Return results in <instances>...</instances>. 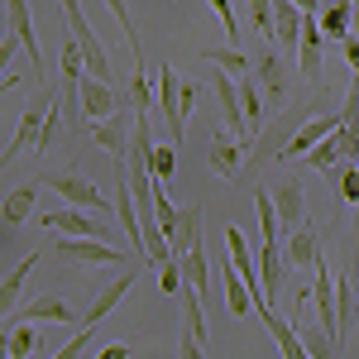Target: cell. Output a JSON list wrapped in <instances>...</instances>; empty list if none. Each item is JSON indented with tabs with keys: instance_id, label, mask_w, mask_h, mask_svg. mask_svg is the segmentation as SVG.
<instances>
[{
	"instance_id": "24",
	"label": "cell",
	"mask_w": 359,
	"mask_h": 359,
	"mask_svg": "<svg viewBox=\"0 0 359 359\" xmlns=\"http://www.w3.org/2000/svg\"><path fill=\"white\" fill-rule=\"evenodd\" d=\"M321 20V34H326V43H345L350 34H355V10H350V0H326V10L316 15Z\"/></svg>"
},
{
	"instance_id": "16",
	"label": "cell",
	"mask_w": 359,
	"mask_h": 359,
	"mask_svg": "<svg viewBox=\"0 0 359 359\" xmlns=\"http://www.w3.org/2000/svg\"><path fill=\"white\" fill-rule=\"evenodd\" d=\"M259 321L269 326V335H273V345H278V355H283V359H311V355H306V345H302V331H297L287 316H278L273 306H259Z\"/></svg>"
},
{
	"instance_id": "34",
	"label": "cell",
	"mask_w": 359,
	"mask_h": 359,
	"mask_svg": "<svg viewBox=\"0 0 359 359\" xmlns=\"http://www.w3.org/2000/svg\"><path fill=\"white\" fill-rule=\"evenodd\" d=\"M172 172H177V149L172 144H158L154 149V182H168Z\"/></svg>"
},
{
	"instance_id": "10",
	"label": "cell",
	"mask_w": 359,
	"mask_h": 359,
	"mask_svg": "<svg viewBox=\"0 0 359 359\" xmlns=\"http://www.w3.org/2000/svg\"><path fill=\"white\" fill-rule=\"evenodd\" d=\"M225 245H230V264H235V269H240V278L249 283L254 302L269 306V297H264V273H259V259H254V245L245 240V230H240V225H225Z\"/></svg>"
},
{
	"instance_id": "11",
	"label": "cell",
	"mask_w": 359,
	"mask_h": 359,
	"mask_svg": "<svg viewBox=\"0 0 359 359\" xmlns=\"http://www.w3.org/2000/svg\"><path fill=\"white\" fill-rule=\"evenodd\" d=\"M144 269H149V264L139 259V264H130V269H125L120 278H111V283H106V287L96 292V302H91V311H86V321H82V326H101V321L111 316L115 306H120V297H125V292H130V287L139 283V273H144Z\"/></svg>"
},
{
	"instance_id": "26",
	"label": "cell",
	"mask_w": 359,
	"mask_h": 359,
	"mask_svg": "<svg viewBox=\"0 0 359 359\" xmlns=\"http://www.w3.org/2000/svg\"><path fill=\"white\" fill-rule=\"evenodd\" d=\"M254 216H259V230L269 245H283V221H278V206L269 187H254Z\"/></svg>"
},
{
	"instance_id": "18",
	"label": "cell",
	"mask_w": 359,
	"mask_h": 359,
	"mask_svg": "<svg viewBox=\"0 0 359 359\" xmlns=\"http://www.w3.org/2000/svg\"><path fill=\"white\" fill-rule=\"evenodd\" d=\"M259 273H264V297L269 306L283 302V283H287V259H283V245H259Z\"/></svg>"
},
{
	"instance_id": "19",
	"label": "cell",
	"mask_w": 359,
	"mask_h": 359,
	"mask_svg": "<svg viewBox=\"0 0 359 359\" xmlns=\"http://www.w3.org/2000/svg\"><path fill=\"white\" fill-rule=\"evenodd\" d=\"M359 316V278H335V350H345L350 321Z\"/></svg>"
},
{
	"instance_id": "39",
	"label": "cell",
	"mask_w": 359,
	"mask_h": 359,
	"mask_svg": "<svg viewBox=\"0 0 359 359\" xmlns=\"http://www.w3.org/2000/svg\"><path fill=\"white\" fill-rule=\"evenodd\" d=\"M335 196H340L345 206H359V163L340 172V192H335Z\"/></svg>"
},
{
	"instance_id": "28",
	"label": "cell",
	"mask_w": 359,
	"mask_h": 359,
	"mask_svg": "<svg viewBox=\"0 0 359 359\" xmlns=\"http://www.w3.org/2000/svg\"><path fill=\"white\" fill-rule=\"evenodd\" d=\"M34 206H39V182L15 187V192L5 196V221H10V225H25L29 216H34Z\"/></svg>"
},
{
	"instance_id": "27",
	"label": "cell",
	"mask_w": 359,
	"mask_h": 359,
	"mask_svg": "<svg viewBox=\"0 0 359 359\" xmlns=\"http://www.w3.org/2000/svg\"><path fill=\"white\" fill-rule=\"evenodd\" d=\"M168 245H172V254H177V259H182L187 249L201 245V206H182V225H177V235H172Z\"/></svg>"
},
{
	"instance_id": "43",
	"label": "cell",
	"mask_w": 359,
	"mask_h": 359,
	"mask_svg": "<svg viewBox=\"0 0 359 359\" xmlns=\"http://www.w3.org/2000/svg\"><path fill=\"white\" fill-rule=\"evenodd\" d=\"M292 5H297L302 15H321V10H326V0H292Z\"/></svg>"
},
{
	"instance_id": "17",
	"label": "cell",
	"mask_w": 359,
	"mask_h": 359,
	"mask_svg": "<svg viewBox=\"0 0 359 359\" xmlns=\"http://www.w3.org/2000/svg\"><path fill=\"white\" fill-rule=\"evenodd\" d=\"M321 53H326V34H321V20H316V15H306V25H302V53H297V72H302L311 86L321 82Z\"/></svg>"
},
{
	"instance_id": "8",
	"label": "cell",
	"mask_w": 359,
	"mask_h": 359,
	"mask_svg": "<svg viewBox=\"0 0 359 359\" xmlns=\"http://www.w3.org/2000/svg\"><path fill=\"white\" fill-rule=\"evenodd\" d=\"M91 139L115 158V168H125L130 163V144H135V111H120L101 125H91Z\"/></svg>"
},
{
	"instance_id": "9",
	"label": "cell",
	"mask_w": 359,
	"mask_h": 359,
	"mask_svg": "<svg viewBox=\"0 0 359 359\" xmlns=\"http://www.w3.org/2000/svg\"><path fill=\"white\" fill-rule=\"evenodd\" d=\"M335 130H340V115H311V120H306L302 130H297V135H292L287 144H283V149H278V163L306 158V154H311L316 144H326V139H331Z\"/></svg>"
},
{
	"instance_id": "7",
	"label": "cell",
	"mask_w": 359,
	"mask_h": 359,
	"mask_svg": "<svg viewBox=\"0 0 359 359\" xmlns=\"http://www.w3.org/2000/svg\"><path fill=\"white\" fill-rule=\"evenodd\" d=\"M5 29H15V34H20V43H25V53H29V72H34V82L48 91L43 53H39V34H34V20H29V0H5Z\"/></svg>"
},
{
	"instance_id": "3",
	"label": "cell",
	"mask_w": 359,
	"mask_h": 359,
	"mask_svg": "<svg viewBox=\"0 0 359 359\" xmlns=\"http://www.w3.org/2000/svg\"><path fill=\"white\" fill-rule=\"evenodd\" d=\"M53 254L62 259V264H77V269H106V264H139V259H130L125 249H115L111 240H57ZM149 264V259H144Z\"/></svg>"
},
{
	"instance_id": "38",
	"label": "cell",
	"mask_w": 359,
	"mask_h": 359,
	"mask_svg": "<svg viewBox=\"0 0 359 359\" xmlns=\"http://www.w3.org/2000/svg\"><path fill=\"white\" fill-rule=\"evenodd\" d=\"M158 287H163L168 297H177V292L187 287V278H182V264H177V259H172L168 269H158Z\"/></svg>"
},
{
	"instance_id": "12",
	"label": "cell",
	"mask_w": 359,
	"mask_h": 359,
	"mask_svg": "<svg viewBox=\"0 0 359 359\" xmlns=\"http://www.w3.org/2000/svg\"><path fill=\"white\" fill-rule=\"evenodd\" d=\"M269 192H273V206H278V221H283V230H297V225H306V187H302V177H278Z\"/></svg>"
},
{
	"instance_id": "20",
	"label": "cell",
	"mask_w": 359,
	"mask_h": 359,
	"mask_svg": "<svg viewBox=\"0 0 359 359\" xmlns=\"http://www.w3.org/2000/svg\"><path fill=\"white\" fill-rule=\"evenodd\" d=\"M43 125H48V106H43V111H25V115H20V130H15V139H10V144H5V158H0V163L10 168L20 154H25V149H39Z\"/></svg>"
},
{
	"instance_id": "42",
	"label": "cell",
	"mask_w": 359,
	"mask_h": 359,
	"mask_svg": "<svg viewBox=\"0 0 359 359\" xmlns=\"http://www.w3.org/2000/svg\"><path fill=\"white\" fill-rule=\"evenodd\" d=\"M96 359H130V345H106Z\"/></svg>"
},
{
	"instance_id": "6",
	"label": "cell",
	"mask_w": 359,
	"mask_h": 359,
	"mask_svg": "<svg viewBox=\"0 0 359 359\" xmlns=\"http://www.w3.org/2000/svg\"><path fill=\"white\" fill-rule=\"evenodd\" d=\"M77 91H82V115L91 120V125H101V120L120 115V111H125V101H130L115 82H96V77H82Z\"/></svg>"
},
{
	"instance_id": "40",
	"label": "cell",
	"mask_w": 359,
	"mask_h": 359,
	"mask_svg": "<svg viewBox=\"0 0 359 359\" xmlns=\"http://www.w3.org/2000/svg\"><path fill=\"white\" fill-rule=\"evenodd\" d=\"M177 359H206V345L192 331H177Z\"/></svg>"
},
{
	"instance_id": "1",
	"label": "cell",
	"mask_w": 359,
	"mask_h": 359,
	"mask_svg": "<svg viewBox=\"0 0 359 359\" xmlns=\"http://www.w3.org/2000/svg\"><path fill=\"white\" fill-rule=\"evenodd\" d=\"M158 106H163V120H168V135H172V144H182V130H187V115H192L196 106V86L182 82L172 67H158Z\"/></svg>"
},
{
	"instance_id": "5",
	"label": "cell",
	"mask_w": 359,
	"mask_h": 359,
	"mask_svg": "<svg viewBox=\"0 0 359 359\" xmlns=\"http://www.w3.org/2000/svg\"><path fill=\"white\" fill-rule=\"evenodd\" d=\"M249 154H254V144H249V139H240V135H230L221 120H216V135H211V149H206L211 172H216V177H225V182H235Z\"/></svg>"
},
{
	"instance_id": "29",
	"label": "cell",
	"mask_w": 359,
	"mask_h": 359,
	"mask_svg": "<svg viewBox=\"0 0 359 359\" xmlns=\"http://www.w3.org/2000/svg\"><path fill=\"white\" fill-rule=\"evenodd\" d=\"M125 96H130V111H135V120H144V115H149V101L158 96V91L149 86V77H144V62H135V72H130V86H125Z\"/></svg>"
},
{
	"instance_id": "41",
	"label": "cell",
	"mask_w": 359,
	"mask_h": 359,
	"mask_svg": "<svg viewBox=\"0 0 359 359\" xmlns=\"http://www.w3.org/2000/svg\"><path fill=\"white\" fill-rule=\"evenodd\" d=\"M340 53H345V62L355 67V77H359V39H355V34H350V39L340 43Z\"/></svg>"
},
{
	"instance_id": "33",
	"label": "cell",
	"mask_w": 359,
	"mask_h": 359,
	"mask_svg": "<svg viewBox=\"0 0 359 359\" xmlns=\"http://www.w3.org/2000/svg\"><path fill=\"white\" fill-rule=\"evenodd\" d=\"M249 20H254V29L264 34V43H273V0H249Z\"/></svg>"
},
{
	"instance_id": "32",
	"label": "cell",
	"mask_w": 359,
	"mask_h": 359,
	"mask_svg": "<svg viewBox=\"0 0 359 359\" xmlns=\"http://www.w3.org/2000/svg\"><path fill=\"white\" fill-rule=\"evenodd\" d=\"M111 5V15L120 20V29H125V39H130V53H135V62H144V43H139L135 34V15H130V0H106Z\"/></svg>"
},
{
	"instance_id": "14",
	"label": "cell",
	"mask_w": 359,
	"mask_h": 359,
	"mask_svg": "<svg viewBox=\"0 0 359 359\" xmlns=\"http://www.w3.org/2000/svg\"><path fill=\"white\" fill-rule=\"evenodd\" d=\"M254 77H259V86L269 91V101H287V62H283V53H278L273 43H264L259 48V57H254Z\"/></svg>"
},
{
	"instance_id": "25",
	"label": "cell",
	"mask_w": 359,
	"mask_h": 359,
	"mask_svg": "<svg viewBox=\"0 0 359 359\" xmlns=\"http://www.w3.org/2000/svg\"><path fill=\"white\" fill-rule=\"evenodd\" d=\"M196 57H201V62H211V67H221V72H230L235 82L254 77V57H245L240 48H196Z\"/></svg>"
},
{
	"instance_id": "30",
	"label": "cell",
	"mask_w": 359,
	"mask_h": 359,
	"mask_svg": "<svg viewBox=\"0 0 359 359\" xmlns=\"http://www.w3.org/2000/svg\"><path fill=\"white\" fill-rule=\"evenodd\" d=\"M39 350V335L29 331V321H10V340H5V359H29Z\"/></svg>"
},
{
	"instance_id": "35",
	"label": "cell",
	"mask_w": 359,
	"mask_h": 359,
	"mask_svg": "<svg viewBox=\"0 0 359 359\" xmlns=\"http://www.w3.org/2000/svg\"><path fill=\"white\" fill-rule=\"evenodd\" d=\"M240 101H245V120H249V125H259V120H264V101H259L254 77H245V82H240Z\"/></svg>"
},
{
	"instance_id": "37",
	"label": "cell",
	"mask_w": 359,
	"mask_h": 359,
	"mask_svg": "<svg viewBox=\"0 0 359 359\" xmlns=\"http://www.w3.org/2000/svg\"><path fill=\"white\" fill-rule=\"evenodd\" d=\"M211 5V15L225 25V34H230V48H240V25H235V10H230V0H206Z\"/></svg>"
},
{
	"instance_id": "36",
	"label": "cell",
	"mask_w": 359,
	"mask_h": 359,
	"mask_svg": "<svg viewBox=\"0 0 359 359\" xmlns=\"http://www.w3.org/2000/svg\"><path fill=\"white\" fill-rule=\"evenodd\" d=\"M91 340H96V326H82V331L72 335V340H67V345H62L53 359H82L86 350H91Z\"/></svg>"
},
{
	"instance_id": "31",
	"label": "cell",
	"mask_w": 359,
	"mask_h": 359,
	"mask_svg": "<svg viewBox=\"0 0 359 359\" xmlns=\"http://www.w3.org/2000/svg\"><path fill=\"white\" fill-rule=\"evenodd\" d=\"M34 264H39V254H29V259H20L10 273H5V283H0V302H5V311L15 306V297H20V287H25V278L34 273Z\"/></svg>"
},
{
	"instance_id": "22",
	"label": "cell",
	"mask_w": 359,
	"mask_h": 359,
	"mask_svg": "<svg viewBox=\"0 0 359 359\" xmlns=\"http://www.w3.org/2000/svg\"><path fill=\"white\" fill-rule=\"evenodd\" d=\"M10 321H48V326H72L77 316H72V302H62L57 292H48V297H39V302H29L25 311H15Z\"/></svg>"
},
{
	"instance_id": "13",
	"label": "cell",
	"mask_w": 359,
	"mask_h": 359,
	"mask_svg": "<svg viewBox=\"0 0 359 359\" xmlns=\"http://www.w3.org/2000/svg\"><path fill=\"white\" fill-rule=\"evenodd\" d=\"M302 25H306V15L292 5V0H273V43H278V53H302Z\"/></svg>"
},
{
	"instance_id": "21",
	"label": "cell",
	"mask_w": 359,
	"mask_h": 359,
	"mask_svg": "<svg viewBox=\"0 0 359 359\" xmlns=\"http://www.w3.org/2000/svg\"><path fill=\"white\" fill-rule=\"evenodd\" d=\"M221 283H225V311H230V316H249V311L259 306L254 292H249V283L240 278V269L230 264V254L221 259Z\"/></svg>"
},
{
	"instance_id": "4",
	"label": "cell",
	"mask_w": 359,
	"mask_h": 359,
	"mask_svg": "<svg viewBox=\"0 0 359 359\" xmlns=\"http://www.w3.org/2000/svg\"><path fill=\"white\" fill-rule=\"evenodd\" d=\"M39 221L67 240H111V221L96 211H82V206H57V211H43Z\"/></svg>"
},
{
	"instance_id": "23",
	"label": "cell",
	"mask_w": 359,
	"mask_h": 359,
	"mask_svg": "<svg viewBox=\"0 0 359 359\" xmlns=\"http://www.w3.org/2000/svg\"><path fill=\"white\" fill-rule=\"evenodd\" d=\"M177 264H182V278H187V287H192L196 297L206 302V311H211V259H206V249H201V245L187 249Z\"/></svg>"
},
{
	"instance_id": "2",
	"label": "cell",
	"mask_w": 359,
	"mask_h": 359,
	"mask_svg": "<svg viewBox=\"0 0 359 359\" xmlns=\"http://www.w3.org/2000/svg\"><path fill=\"white\" fill-rule=\"evenodd\" d=\"M39 182H43V187H53V192L62 196V206H82V211L106 216V192H101L91 177H82V172H57V168H48ZM106 221H111V216H106Z\"/></svg>"
},
{
	"instance_id": "15",
	"label": "cell",
	"mask_w": 359,
	"mask_h": 359,
	"mask_svg": "<svg viewBox=\"0 0 359 359\" xmlns=\"http://www.w3.org/2000/svg\"><path fill=\"white\" fill-rule=\"evenodd\" d=\"M283 259H287V269H292V273L316 269V264H321V240H316V230H311V225L287 230V240H283Z\"/></svg>"
}]
</instances>
